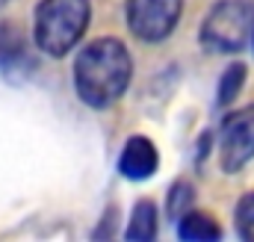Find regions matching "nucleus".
I'll list each match as a JSON object with an SVG mask.
<instances>
[{"label": "nucleus", "instance_id": "1", "mask_svg": "<svg viewBox=\"0 0 254 242\" xmlns=\"http://www.w3.org/2000/svg\"><path fill=\"white\" fill-rule=\"evenodd\" d=\"M133 60L119 39H95L74 60V92L92 110L116 104L130 86Z\"/></svg>", "mask_w": 254, "mask_h": 242}, {"label": "nucleus", "instance_id": "2", "mask_svg": "<svg viewBox=\"0 0 254 242\" xmlns=\"http://www.w3.org/2000/svg\"><path fill=\"white\" fill-rule=\"evenodd\" d=\"M92 18L89 0H42L36 9V45L48 57H65L86 33Z\"/></svg>", "mask_w": 254, "mask_h": 242}, {"label": "nucleus", "instance_id": "3", "mask_svg": "<svg viewBox=\"0 0 254 242\" xmlns=\"http://www.w3.org/2000/svg\"><path fill=\"white\" fill-rule=\"evenodd\" d=\"M254 6L249 0L216 3L201 24V45L210 54H240L252 36Z\"/></svg>", "mask_w": 254, "mask_h": 242}, {"label": "nucleus", "instance_id": "4", "mask_svg": "<svg viewBox=\"0 0 254 242\" xmlns=\"http://www.w3.org/2000/svg\"><path fill=\"white\" fill-rule=\"evenodd\" d=\"M184 0H125L127 27L142 42H163L181 21Z\"/></svg>", "mask_w": 254, "mask_h": 242}, {"label": "nucleus", "instance_id": "5", "mask_svg": "<svg viewBox=\"0 0 254 242\" xmlns=\"http://www.w3.org/2000/svg\"><path fill=\"white\" fill-rule=\"evenodd\" d=\"M254 157V104L234 110L219 127V163L228 175L240 172Z\"/></svg>", "mask_w": 254, "mask_h": 242}, {"label": "nucleus", "instance_id": "6", "mask_svg": "<svg viewBox=\"0 0 254 242\" xmlns=\"http://www.w3.org/2000/svg\"><path fill=\"white\" fill-rule=\"evenodd\" d=\"M160 166V154H157V145L145 136H133L127 139L125 148H122V157H119V172L130 178V181H145L157 172Z\"/></svg>", "mask_w": 254, "mask_h": 242}, {"label": "nucleus", "instance_id": "7", "mask_svg": "<svg viewBox=\"0 0 254 242\" xmlns=\"http://www.w3.org/2000/svg\"><path fill=\"white\" fill-rule=\"evenodd\" d=\"M178 219V237L187 242H213L222 237V228L207 213H181Z\"/></svg>", "mask_w": 254, "mask_h": 242}, {"label": "nucleus", "instance_id": "8", "mask_svg": "<svg viewBox=\"0 0 254 242\" xmlns=\"http://www.w3.org/2000/svg\"><path fill=\"white\" fill-rule=\"evenodd\" d=\"M125 237L133 240V242H148V240L157 237V210H154L151 201H139V204L133 207Z\"/></svg>", "mask_w": 254, "mask_h": 242}, {"label": "nucleus", "instance_id": "9", "mask_svg": "<svg viewBox=\"0 0 254 242\" xmlns=\"http://www.w3.org/2000/svg\"><path fill=\"white\" fill-rule=\"evenodd\" d=\"M243 83H246V65H240V62H234L225 74H222V80H219V107H228L237 95H240V89H243Z\"/></svg>", "mask_w": 254, "mask_h": 242}, {"label": "nucleus", "instance_id": "10", "mask_svg": "<svg viewBox=\"0 0 254 242\" xmlns=\"http://www.w3.org/2000/svg\"><path fill=\"white\" fill-rule=\"evenodd\" d=\"M234 219H237V234H240L243 240L254 242V192H249V195L240 198Z\"/></svg>", "mask_w": 254, "mask_h": 242}, {"label": "nucleus", "instance_id": "11", "mask_svg": "<svg viewBox=\"0 0 254 242\" xmlns=\"http://www.w3.org/2000/svg\"><path fill=\"white\" fill-rule=\"evenodd\" d=\"M190 204H192V186L190 183H184V181L175 183V186H172V195H169V216L178 219Z\"/></svg>", "mask_w": 254, "mask_h": 242}, {"label": "nucleus", "instance_id": "12", "mask_svg": "<svg viewBox=\"0 0 254 242\" xmlns=\"http://www.w3.org/2000/svg\"><path fill=\"white\" fill-rule=\"evenodd\" d=\"M3 6H9V0H0V9H3Z\"/></svg>", "mask_w": 254, "mask_h": 242}, {"label": "nucleus", "instance_id": "13", "mask_svg": "<svg viewBox=\"0 0 254 242\" xmlns=\"http://www.w3.org/2000/svg\"><path fill=\"white\" fill-rule=\"evenodd\" d=\"M252 36H254V27H252Z\"/></svg>", "mask_w": 254, "mask_h": 242}]
</instances>
